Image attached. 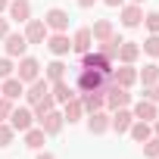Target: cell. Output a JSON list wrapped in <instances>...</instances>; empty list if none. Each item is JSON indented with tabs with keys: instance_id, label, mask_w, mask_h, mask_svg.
Wrapping results in <instances>:
<instances>
[{
	"instance_id": "obj_12",
	"label": "cell",
	"mask_w": 159,
	"mask_h": 159,
	"mask_svg": "<svg viewBox=\"0 0 159 159\" xmlns=\"http://www.w3.org/2000/svg\"><path fill=\"white\" fill-rule=\"evenodd\" d=\"M50 94V81H47V78L41 75V78H34V81L31 84H25V100H28V106H34L38 100H44Z\"/></svg>"
},
{
	"instance_id": "obj_5",
	"label": "cell",
	"mask_w": 159,
	"mask_h": 159,
	"mask_svg": "<svg viewBox=\"0 0 159 159\" xmlns=\"http://www.w3.org/2000/svg\"><path fill=\"white\" fill-rule=\"evenodd\" d=\"M78 69H97V72L109 75V72H112V59L103 56L100 50H88V53H81V62H78Z\"/></svg>"
},
{
	"instance_id": "obj_34",
	"label": "cell",
	"mask_w": 159,
	"mask_h": 159,
	"mask_svg": "<svg viewBox=\"0 0 159 159\" xmlns=\"http://www.w3.org/2000/svg\"><path fill=\"white\" fill-rule=\"evenodd\" d=\"M13 72H16L13 59H10V56H0V81H3V78H10Z\"/></svg>"
},
{
	"instance_id": "obj_6",
	"label": "cell",
	"mask_w": 159,
	"mask_h": 159,
	"mask_svg": "<svg viewBox=\"0 0 159 159\" xmlns=\"http://www.w3.org/2000/svg\"><path fill=\"white\" fill-rule=\"evenodd\" d=\"M44 44H47V50H50L53 56H59V59L72 53V38H69V31H50Z\"/></svg>"
},
{
	"instance_id": "obj_38",
	"label": "cell",
	"mask_w": 159,
	"mask_h": 159,
	"mask_svg": "<svg viewBox=\"0 0 159 159\" xmlns=\"http://www.w3.org/2000/svg\"><path fill=\"white\" fill-rule=\"evenodd\" d=\"M94 3H97V0H78V7H81V10H91Z\"/></svg>"
},
{
	"instance_id": "obj_31",
	"label": "cell",
	"mask_w": 159,
	"mask_h": 159,
	"mask_svg": "<svg viewBox=\"0 0 159 159\" xmlns=\"http://www.w3.org/2000/svg\"><path fill=\"white\" fill-rule=\"evenodd\" d=\"M140 147H143V156H147V159H156V156H159V137H156V134H153L150 140H143Z\"/></svg>"
},
{
	"instance_id": "obj_22",
	"label": "cell",
	"mask_w": 159,
	"mask_h": 159,
	"mask_svg": "<svg viewBox=\"0 0 159 159\" xmlns=\"http://www.w3.org/2000/svg\"><path fill=\"white\" fill-rule=\"evenodd\" d=\"M62 119L69 122V125H75V122H81L84 119V106H81V100H78V97H72L69 103H62Z\"/></svg>"
},
{
	"instance_id": "obj_20",
	"label": "cell",
	"mask_w": 159,
	"mask_h": 159,
	"mask_svg": "<svg viewBox=\"0 0 159 159\" xmlns=\"http://www.w3.org/2000/svg\"><path fill=\"white\" fill-rule=\"evenodd\" d=\"M94 47V34H91V28H78L75 34H72V53H88Z\"/></svg>"
},
{
	"instance_id": "obj_10",
	"label": "cell",
	"mask_w": 159,
	"mask_h": 159,
	"mask_svg": "<svg viewBox=\"0 0 159 159\" xmlns=\"http://www.w3.org/2000/svg\"><path fill=\"white\" fill-rule=\"evenodd\" d=\"M131 116L134 119H140V122H156L159 119V103H153V100H137L134 106H131Z\"/></svg>"
},
{
	"instance_id": "obj_25",
	"label": "cell",
	"mask_w": 159,
	"mask_h": 159,
	"mask_svg": "<svg viewBox=\"0 0 159 159\" xmlns=\"http://www.w3.org/2000/svg\"><path fill=\"white\" fill-rule=\"evenodd\" d=\"M91 34H94V44H100V41H106V38L116 34V25H112L109 19H97L94 28H91Z\"/></svg>"
},
{
	"instance_id": "obj_3",
	"label": "cell",
	"mask_w": 159,
	"mask_h": 159,
	"mask_svg": "<svg viewBox=\"0 0 159 159\" xmlns=\"http://www.w3.org/2000/svg\"><path fill=\"white\" fill-rule=\"evenodd\" d=\"M7 122L13 125V131H16V134H25L31 125H38V122H34L31 106H13V112H10V119H7Z\"/></svg>"
},
{
	"instance_id": "obj_16",
	"label": "cell",
	"mask_w": 159,
	"mask_h": 159,
	"mask_svg": "<svg viewBox=\"0 0 159 159\" xmlns=\"http://www.w3.org/2000/svg\"><path fill=\"white\" fill-rule=\"evenodd\" d=\"M44 22H47V28H50V31H69V13H66V10H59V7L47 10V13H44Z\"/></svg>"
},
{
	"instance_id": "obj_2",
	"label": "cell",
	"mask_w": 159,
	"mask_h": 159,
	"mask_svg": "<svg viewBox=\"0 0 159 159\" xmlns=\"http://www.w3.org/2000/svg\"><path fill=\"white\" fill-rule=\"evenodd\" d=\"M106 78H109V75H103V72H97V69H78L75 88H78V94H84V91H100V88L106 84Z\"/></svg>"
},
{
	"instance_id": "obj_42",
	"label": "cell",
	"mask_w": 159,
	"mask_h": 159,
	"mask_svg": "<svg viewBox=\"0 0 159 159\" xmlns=\"http://www.w3.org/2000/svg\"><path fill=\"white\" fill-rule=\"evenodd\" d=\"M153 134H156V137H159V119H156V122H153Z\"/></svg>"
},
{
	"instance_id": "obj_14",
	"label": "cell",
	"mask_w": 159,
	"mask_h": 159,
	"mask_svg": "<svg viewBox=\"0 0 159 159\" xmlns=\"http://www.w3.org/2000/svg\"><path fill=\"white\" fill-rule=\"evenodd\" d=\"M50 97L56 100V106H62V103H69L72 97H78V88L69 84L66 78H62V81H53V84H50Z\"/></svg>"
},
{
	"instance_id": "obj_43",
	"label": "cell",
	"mask_w": 159,
	"mask_h": 159,
	"mask_svg": "<svg viewBox=\"0 0 159 159\" xmlns=\"http://www.w3.org/2000/svg\"><path fill=\"white\" fill-rule=\"evenodd\" d=\"M131 3H140V7H143V0H131Z\"/></svg>"
},
{
	"instance_id": "obj_35",
	"label": "cell",
	"mask_w": 159,
	"mask_h": 159,
	"mask_svg": "<svg viewBox=\"0 0 159 159\" xmlns=\"http://www.w3.org/2000/svg\"><path fill=\"white\" fill-rule=\"evenodd\" d=\"M13 106H16L13 100H7V97H0V122H7V119H10V112H13Z\"/></svg>"
},
{
	"instance_id": "obj_29",
	"label": "cell",
	"mask_w": 159,
	"mask_h": 159,
	"mask_svg": "<svg viewBox=\"0 0 159 159\" xmlns=\"http://www.w3.org/2000/svg\"><path fill=\"white\" fill-rule=\"evenodd\" d=\"M119 47H122V38H119V34H112V38L100 41V53H103V56H109L112 62H116V56H119Z\"/></svg>"
},
{
	"instance_id": "obj_7",
	"label": "cell",
	"mask_w": 159,
	"mask_h": 159,
	"mask_svg": "<svg viewBox=\"0 0 159 159\" xmlns=\"http://www.w3.org/2000/svg\"><path fill=\"white\" fill-rule=\"evenodd\" d=\"M22 34H25V41H28V44H44V41H47V34H50V28H47V22H44V19H28Z\"/></svg>"
},
{
	"instance_id": "obj_8",
	"label": "cell",
	"mask_w": 159,
	"mask_h": 159,
	"mask_svg": "<svg viewBox=\"0 0 159 159\" xmlns=\"http://www.w3.org/2000/svg\"><path fill=\"white\" fill-rule=\"evenodd\" d=\"M3 50H7V56H10V59H16V56H25V50H28V41H25V34H22V31H10V34L3 38Z\"/></svg>"
},
{
	"instance_id": "obj_4",
	"label": "cell",
	"mask_w": 159,
	"mask_h": 159,
	"mask_svg": "<svg viewBox=\"0 0 159 159\" xmlns=\"http://www.w3.org/2000/svg\"><path fill=\"white\" fill-rule=\"evenodd\" d=\"M22 84H31L34 78H41V62L34 59V56H19V66H16V72H13Z\"/></svg>"
},
{
	"instance_id": "obj_18",
	"label": "cell",
	"mask_w": 159,
	"mask_h": 159,
	"mask_svg": "<svg viewBox=\"0 0 159 159\" xmlns=\"http://www.w3.org/2000/svg\"><path fill=\"white\" fill-rule=\"evenodd\" d=\"M131 122H134V116H131V109H128V106H125V109H116V112H109V128H112L116 134H128Z\"/></svg>"
},
{
	"instance_id": "obj_44",
	"label": "cell",
	"mask_w": 159,
	"mask_h": 159,
	"mask_svg": "<svg viewBox=\"0 0 159 159\" xmlns=\"http://www.w3.org/2000/svg\"><path fill=\"white\" fill-rule=\"evenodd\" d=\"M156 159H159V156H156Z\"/></svg>"
},
{
	"instance_id": "obj_11",
	"label": "cell",
	"mask_w": 159,
	"mask_h": 159,
	"mask_svg": "<svg viewBox=\"0 0 159 159\" xmlns=\"http://www.w3.org/2000/svg\"><path fill=\"white\" fill-rule=\"evenodd\" d=\"M62 125H66V119H62V112H59V109H50L47 116H41V119H38V128H44V134H47V137L59 134V131H62Z\"/></svg>"
},
{
	"instance_id": "obj_17",
	"label": "cell",
	"mask_w": 159,
	"mask_h": 159,
	"mask_svg": "<svg viewBox=\"0 0 159 159\" xmlns=\"http://www.w3.org/2000/svg\"><path fill=\"white\" fill-rule=\"evenodd\" d=\"M88 131L91 134H106L109 131V109H97V112H88Z\"/></svg>"
},
{
	"instance_id": "obj_13",
	"label": "cell",
	"mask_w": 159,
	"mask_h": 159,
	"mask_svg": "<svg viewBox=\"0 0 159 159\" xmlns=\"http://www.w3.org/2000/svg\"><path fill=\"white\" fill-rule=\"evenodd\" d=\"M78 100H81V106H84V116H88V112H97V109H106V94H103V88H100V91L78 94Z\"/></svg>"
},
{
	"instance_id": "obj_33",
	"label": "cell",
	"mask_w": 159,
	"mask_h": 159,
	"mask_svg": "<svg viewBox=\"0 0 159 159\" xmlns=\"http://www.w3.org/2000/svg\"><path fill=\"white\" fill-rule=\"evenodd\" d=\"M143 25H147V31H150V34H159V10L147 13V16H143Z\"/></svg>"
},
{
	"instance_id": "obj_27",
	"label": "cell",
	"mask_w": 159,
	"mask_h": 159,
	"mask_svg": "<svg viewBox=\"0 0 159 159\" xmlns=\"http://www.w3.org/2000/svg\"><path fill=\"white\" fill-rule=\"evenodd\" d=\"M137 81H140L143 88L156 84V81H159V66H156V62H147L143 69H137Z\"/></svg>"
},
{
	"instance_id": "obj_1",
	"label": "cell",
	"mask_w": 159,
	"mask_h": 159,
	"mask_svg": "<svg viewBox=\"0 0 159 159\" xmlns=\"http://www.w3.org/2000/svg\"><path fill=\"white\" fill-rule=\"evenodd\" d=\"M103 94H106V109H109V112L131 106V94H128V88H119V84L112 81V78H106V84H103Z\"/></svg>"
},
{
	"instance_id": "obj_28",
	"label": "cell",
	"mask_w": 159,
	"mask_h": 159,
	"mask_svg": "<svg viewBox=\"0 0 159 159\" xmlns=\"http://www.w3.org/2000/svg\"><path fill=\"white\" fill-rule=\"evenodd\" d=\"M44 140H47V134H44V128H38V125H31V128L25 131V147H31V150H44Z\"/></svg>"
},
{
	"instance_id": "obj_26",
	"label": "cell",
	"mask_w": 159,
	"mask_h": 159,
	"mask_svg": "<svg viewBox=\"0 0 159 159\" xmlns=\"http://www.w3.org/2000/svg\"><path fill=\"white\" fill-rule=\"evenodd\" d=\"M44 78H47L50 84H53V81H62V78H66V62H62L59 56H56L53 62H47V66H44Z\"/></svg>"
},
{
	"instance_id": "obj_19",
	"label": "cell",
	"mask_w": 159,
	"mask_h": 159,
	"mask_svg": "<svg viewBox=\"0 0 159 159\" xmlns=\"http://www.w3.org/2000/svg\"><path fill=\"white\" fill-rule=\"evenodd\" d=\"M7 16H10L13 22L25 25V22L31 19V3H28V0H10V7H7Z\"/></svg>"
},
{
	"instance_id": "obj_21",
	"label": "cell",
	"mask_w": 159,
	"mask_h": 159,
	"mask_svg": "<svg viewBox=\"0 0 159 159\" xmlns=\"http://www.w3.org/2000/svg\"><path fill=\"white\" fill-rule=\"evenodd\" d=\"M22 94H25V84L19 81L16 75L3 78V84H0V97H7V100H13V103H16V100H19Z\"/></svg>"
},
{
	"instance_id": "obj_40",
	"label": "cell",
	"mask_w": 159,
	"mask_h": 159,
	"mask_svg": "<svg viewBox=\"0 0 159 159\" xmlns=\"http://www.w3.org/2000/svg\"><path fill=\"white\" fill-rule=\"evenodd\" d=\"M103 3H106V7H122L125 0H103Z\"/></svg>"
},
{
	"instance_id": "obj_36",
	"label": "cell",
	"mask_w": 159,
	"mask_h": 159,
	"mask_svg": "<svg viewBox=\"0 0 159 159\" xmlns=\"http://www.w3.org/2000/svg\"><path fill=\"white\" fill-rule=\"evenodd\" d=\"M143 97H147V100H153V103H159V81H156V84H150V88H143Z\"/></svg>"
},
{
	"instance_id": "obj_23",
	"label": "cell",
	"mask_w": 159,
	"mask_h": 159,
	"mask_svg": "<svg viewBox=\"0 0 159 159\" xmlns=\"http://www.w3.org/2000/svg\"><path fill=\"white\" fill-rule=\"evenodd\" d=\"M137 56H140V44L137 41H122V47H119V62H125V66H134L137 62Z\"/></svg>"
},
{
	"instance_id": "obj_15",
	"label": "cell",
	"mask_w": 159,
	"mask_h": 159,
	"mask_svg": "<svg viewBox=\"0 0 159 159\" xmlns=\"http://www.w3.org/2000/svg\"><path fill=\"white\" fill-rule=\"evenodd\" d=\"M119 10H122V25L125 28H137L143 22V7L140 3H122Z\"/></svg>"
},
{
	"instance_id": "obj_39",
	"label": "cell",
	"mask_w": 159,
	"mask_h": 159,
	"mask_svg": "<svg viewBox=\"0 0 159 159\" xmlns=\"http://www.w3.org/2000/svg\"><path fill=\"white\" fill-rule=\"evenodd\" d=\"M38 159H56L53 153H47V150H38Z\"/></svg>"
},
{
	"instance_id": "obj_41",
	"label": "cell",
	"mask_w": 159,
	"mask_h": 159,
	"mask_svg": "<svg viewBox=\"0 0 159 159\" xmlns=\"http://www.w3.org/2000/svg\"><path fill=\"white\" fill-rule=\"evenodd\" d=\"M7 7H10V0H0V13H7Z\"/></svg>"
},
{
	"instance_id": "obj_9",
	"label": "cell",
	"mask_w": 159,
	"mask_h": 159,
	"mask_svg": "<svg viewBox=\"0 0 159 159\" xmlns=\"http://www.w3.org/2000/svg\"><path fill=\"white\" fill-rule=\"evenodd\" d=\"M109 78H112L119 88H128V91H131V88L137 84V69H134V66L119 62V69H112V72H109Z\"/></svg>"
},
{
	"instance_id": "obj_30",
	"label": "cell",
	"mask_w": 159,
	"mask_h": 159,
	"mask_svg": "<svg viewBox=\"0 0 159 159\" xmlns=\"http://www.w3.org/2000/svg\"><path fill=\"white\" fill-rule=\"evenodd\" d=\"M140 53H147V56L159 59V34H147V41L140 44Z\"/></svg>"
},
{
	"instance_id": "obj_37",
	"label": "cell",
	"mask_w": 159,
	"mask_h": 159,
	"mask_svg": "<svg viewBox=\"0 0 159 159\" xmlns=\"http://www.w3.org/2000/svg\"><path fill=\"white\" fill-rule=\"evenodd\" d=\"M10 34V19H0V41Z\"/></svg>"
},
{
	"instance_id": "obj_32",
	"label": "cell",
	"mask_w": 159,
	"mask_h": 159,
	"mask_svg": "<svg viewBox=\"0 0 159 159\" xmlns=\"http://www.w3.org/2000/svg\"><path fill=\"white\" fill-rule=\"evenodd\" d=\"M13 137H16L13 125H10V122H0V147H10V143H13Z\"/></svg>"
},
{
	"instance_id": "obj_24",
	"label": "cell",
	"mask_w": 159,
	"mask_h": 159,
	"mask_svg": "<svg viewBox=\"0 0 159 159\" xmlns=\"http://www.w3.org/2000/svg\"><path fill=\"white\" fill-rule=\"evenodd\" d=\"M128 134H131L137 143H143V140H150V137H153V122H140V119H134V122H131V128H128Z\"/></svg>"
}]
</instances>
